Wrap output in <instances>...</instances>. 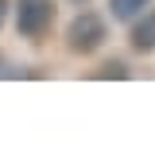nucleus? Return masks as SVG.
<instances>
[{"label":"nucleus","instance_id":"f257e3e1","mask_svg":"<svg viewBox=\"0 0 155 155\" xmlns=\"http://www.w3.org/2000/svg\"><path fill=\"white\" fill-rule=\"evenodd\" d=\"M105 39H109L105 19L97 12H78L70 19V27H66V51L70 54H93V51L105 47Z\"/></svg>","mask_w":155,"mask_h":155},{"label":"nucleus","instance_id":"f03ea898","mask_svg":"<svg viewBox=\"0 0 155 155\" xmlns=\"http://www.w3.org/2000/svg\"><path fill=\"white\" fill-rule=\"evenodd\" d=\"M54 27V0H16V31L23 39H39Z\"/></svg>","mask_w":155,"mask_h":155},{"label":"nucleus","instance_id":"7ed1b4c3","mask_svg":"<svg viewBox=\"0 0 155 155\" xmlns=\"http://www.w3.org/2000/svg\"><path fill=\"white\" fill-rule=\"evenodd\" d=\"M132 51L151 54L155 51V4H147V12H140L132 23Z\"/></svg>","mask_w":155,"mask_h":155},{"label":"nucleus","instance_id":"20e7f679","mask_svg":"<svg viewBox=\"0 0 155 155\" xmlns=\"http://www.w3.org/2000/svg\"><path fill=\"white\" fill-rule=\"evenodd\" d=\"M147 4H151V0H109V12H113V19L132 23L140 12H147Z\"/></svg>","mask_w":155,"mask_h":155},{"label":"nucleus","instance_id":"39448f33","mask_svg":"<svg viewBox=\"0 0 155 155\" xmlns=\"http://www.w3.org/2000/svg\"><path fill=\"white\" fill-rule=\"evenodd\" d=\"M97 78H128V66H124V62H105V66L97 70Z\"/></svg>","mask_w":155,"mask_h":155},{"label":"nucleus","instance_id":"423d86ee","mask_svg":"<svg viewBox=\"0 0 155 155\" xmlns=\"http://www.w3.org/2000/svg\"><path fill=\"white\" fill-rule=\"evenodd\" d=\"M4 16H8V0H0V23H4Z\"/></svg>","mask_w":155,"mask_h":155},{"label":"nucleus","instance_id":"0eeeda50","mask_svg":"<svg viewBox=\"0 0 155 155\" xmlns=\"http://www.w3.org/2000/svg\"><path fill=\"white\" fill-rule=\"evenodd\" d=\"M0 66H4V54H0ZM0 74H4V70H0Z\"/></svg>","mask_w":155,"mask_h":155}]
</instances>
